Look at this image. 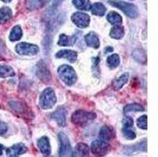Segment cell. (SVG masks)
<instances>
[{"label": "cell", "mask_w": 158, "mask_h": 157, "mask_svg": "<svg viewBox=\"0 0 158 157\" xmlns=\"http://www.w3.org/2000/svg\"><path fill=\"white\" fill-rule=\"evenodd\" d=\"M109 4L121 10L130 18H135L138 15L137 7L133 4L124 2V1H119V0H109Z\"/></svg>", "instance_id": "obj_1"}, {"label": "cell", "mask_w": 158, "mask_h": 157, "mask_svg": "<svg viewBox=\"0 0 158 157\" xmlns=\"http://www.w3.org/2000/svg\"><path fill=\"white\" fill-rule=\"evenodd\" d=\"M58 74L65 84L72 86L76 81V73L69 65H62L58 69Z\"/></svg>", "instance_id": "obj_2"}, {"label": "cell", "mask_w": 158, "mask_h": 157, "mask_svg": "<svg viewBox=\"0 0 158 157\" xmlns=\"http://www.w3.org/2000/svg\"><path fill=\"white\" fill-rule=\"evenodd\" d=\"M56 102V96L53 89L51 88L46 89L40 95V106L43 109H51Z\"/></svg>", "instance_id": "obj_3"}, {"label": "cell", "mask_w": 158, "mask_h": 157, "mask_svg": "<svg viewBox=\"0 0 158 157\" xmlns=\"http://www.w3.org/2000/svg\"><path fill=\"white\" fill-rule=\"evenodd\" d=\"M95 118V114L92 113H88L85 110H77L73 114L72 120L74 124L77 125H85Z\"/></svg>", "instance_id": "obj_4"}, {"label": "cell", "mask_w": 158, "mask_h": 157, "mask_svg": "<svg viewBox=\"0 0 158 157\" xmlns=\"http://www.w3.org/2000/svg\"><path fill=\"white\" fill-rule=\"evenodd\" d=\"M58 139H59V151L58 154L60 156H71L73 155L72 147L70 145L69 139L66 136V134L63 132H60L58 134Z\"/></svg>", "instance_id": "obj_5"}, {"label": "cell", "mask_w": 158, "mask_h": 157, "mask_svg": "<svg viewBox=\"0 0 158 157\" xmlns=\"http://www.w3.org/2000/svg\"><path fill=\"white\" fill-rule=\"evenodd\" d=\"M15 51L17 53L21 55H35L39 52V48L36 45L30 43H19L15 47Z\"/></svg>", "instance_id": "obj_6"}, {"label": "cell", "mask_w": 158, "mask_h": 157, "mask_svg": "<svg viewBox=\"0 0 158 157\" xmlns=\"http://www.w3.org/2000/svg\"><path fill=\"white\" fill-rule=\"evenodd\" d=\"M122 132L124 136L128 139H134L136 134H135L134 129H133V120L131 117H125L123 120V128Z\"/></svg>", "instance_id": "obj_7"}, {"label": "cell", "mask_w": 158, "mask_h": 157, "mask_svg": "<svg viewBox=\"0 0 158 157\" xmlns=\"http://www.w3.org/2000/svg\"><path fill=\"white\" fill-rule=\"evenodd\" d=\"M72 21L78 28L84 29V28H87L89 24V16L84 13L77 12L73 14Z\"/></svg>", "instance_id": "obj_8"}, {"label": "cell", "mask_w": 158, "mask_h": 157, "mask_svg": "<svg viewBox=\"0 0 158 157\" xmlns=\"http://www.w3.org/2000/svg\"><path fill=\"white\" fill-rule=\"evenodd\" d=\"M91 150L92 152L95 155L102 156L105 155L109 151V145L107 142L102 140H95L91 145Z\"/></svg>", "instance_id": "obj_9"}, {"label": "cell", "mask_w": 158, "mask_h": 157, "mask_svg": "<svg viewBox=\"0 0 158 157\" xmlns=\"http://www.w3.org/2000/svg\"><path fill=\"white\" fill-rule=\"evenodd\" d=\"M36 75L40 78V79L44 81H48L51 79V73L48 69V67L46 66L43 61H39V63L36 65V71H35Z\"/></svg>", "instance_id": "obj_10"}, {"label": "cell", "mask_w": 158, "mask_h": 157, "mask_svg": "<svg viewBox=\"0 0 158 157\" xmlns=\"http://www.w3.org/2000/svg\"><path fill=\"white\" fill-rule=\"evenodd\" d=\"M66 114L67 110L64 108H58L54 113H52L51 117L57 122V124L59 126H65L66 125Z\"/></svg>", "instance_id": "obj_11"}, {"label": "cell", "mask_w": 158, "mask_h": 157, "mask_svg": "<svg viewBox=\"0 0 158 157\" xmlns=\"http://www.w3.org/2000/svg\"><path fill=\"white\" fill-rule=\"evenodd\" d=\"M27 151V148L23 144H16L10 148L6 149V152L9 156H19Z\"/></svg>", "instance_id": "obj_12"}, {"label": "cell", "mask_w": 158, "mask_h": 157, "mask_svg": "<svg viewBox=\"0 0 158 157\" xmlns=\"http://www.w3.org/2000/svg\"><path fill=\"white\" fill-rule=\"evenodd\" d=\"M55 56L57 58H66L70 62L74 63L77 58V52L74 51H71V50H62L56 53Z\"/></svg>", "instance_id": "obj_13"}, {"label": "cell", "mask_w": 158, "mask_h": 157, "mask_svg": "<svg viewBox=\"0 0 158 157\" xmlns=\"http://www.w3.org/2000/svg\"><path fill=\"white\" fill-rule=\"evenodd\" d=\"M37 146L40 150V151L44 155H50L51 154V146H50V141L47 137H42L37 141Z\"/></svg>", "instance_id": "obj_14"}, {"label": "cell", "mask_w": 158, "mask_h": 157, "mask_svg": "<svg viewBox=\"0 0 158 157\" xmlns=\"http://www.w3.org/2000/svg\"><path fill=\"white\" fill-rule=\"evenodd\" d=\"M85 41L86 44L89 47H93L94 49H98L100 46V42L98 36L95 35L94 32H89L88 35L85 36Z\"/></svg>", "instance_id": "obj_15"}, {"label": "cell", "mask_w": 158, "mask_h": 157, "mask_svg": "<svg viewBox=\"0 0 158 157\" xmlns=\"http://www.w3.org/2000/svg\"><path fill=\"white\" fill-rule=\"evenodd\" d=\"M112 137H114V130H112L109 126H103L102 129L100 130V132H99V138H100V140L108 142Z\"/></svg>", "instance_id": "obj_16"}, {"label": "cell", "mask_w": 158, "mask_h": 157, "mask_svg": "<svg viewBox=\"0 0 158 157\" xmlns=\"http://www.w3.org/2000/svg\"><path fill=\"white\" fill-rule=\"evenodd\" d=\"M76 41V35L68 36L66 35H61L59 36L58 45L60 46H73Z\"/></svg>", "instance_id": "obj_17"}, {"label": "cell", "mask_w": 158, "mask_h": 157, "mask_svg": "<svg viewBox=\"0 0 158 157\" xmlns=\"http://www.w3.org/2000/svg\"><path fill=\"white\" fill-rule=\"evenodd\" d=\"M13 13L12 10L8 7H2L0 9V24H4L12 18Z\"/></svg>", "instance_id": "obj_18"}, {"label": "cell", "mask_w": 158, "mask_h": 157, "mask_svg": "<svg viewBox=\"0 0 158 157\" xmlns=\"http://www.w3.org/2000/svg\"><path fill=\"white\" fill-rule=\"evenodd\" d=\"M50 0H27V7L30 10L40 9L46 5Z\"/></svg>", "instance_id": "obj_19"}, {"label": "cell", "mask_w": 158, "mask_h": 157, "mask_svg": "<svg viewBox=\"0 0 158 157\" xmlns=\"http://www.w3.org/2000/svg\"><path fill=\"white\" fill-rule=\"evenodd\" d=\"M110 36L114 39H121L124 36V28L121 25H114L110 30Z\"/></svg>", "instance_id": "obj_20"}, {"label": "cell", "mask_w": 158, "mask_h": 157, "mask_svg": "<svg viewBox=\"0 0 158 157\" xmlns=\"http://www.w3.org/2000/svg\"><path fill=\"white\" fill-rule=\"evenodd\" d=\"M91 10L93 14L97 15V16H103L106 13V7L102 4V3H94L92 8Z\"/></svg>", "instance_id": "obj_21"}, {"label": "cell", "mask_w": 158, "mask_h": 157, "mask_svg": "<svg viewBox=\"0 0 158 157\" xmlns=\"http://www.w3.org/2000/svg\"><path fill=\"white\" fill-rule=\"evenodd\" d=\"M128 79H129V73L128 72H126V73H124V74H122L120 77H118L117 79H115L114 81V89H121L124 85H125L127 82H128Z\"/></svg>", "instance_id": "obj_22"}, {"label": "cell", "mask_w": 158, "mask_h": 157, "mask_svg": "<svg viewBox=\"0 0 158 157\" xmlns=\"http://www.w3.org/2000/svg\"><path fill=\"white\" fill-rule=\"evenodd\" d=\"M15 75V72L13 68L7 65H0V77L6 78V77H13Z\"/></svg>", "instance_id": "obj_23"}, {"label": "cell", "mask_w": 158, "mask_h": 157, "mask_svg": "<svg viewBox=\"0 0 158 157\" xmlns=\"http://www.w3.org/2000/svg\"><path fill=\"white\" fill-rule=\"evenodd\" d=\"M73 4L75 8L81 10H89L91 9V3L89 0H73Z\"/></svg>", "instance_id": "obj_24"}, {"label": "cell", "mask_w": 158, "mask_h": 157, "mask_svg": "<svg viewBox=\"0 0 158 157\" xmlns=\"http://www.w3.org/2000/svg\"><path fill=\"white\" fill-rule=\"evenodd\" d=\"M75 152L78 156H89V148L86 144L80 143L76 146V149H75Z\"/></svg>", "instance_id": "obj_25"}, {"label": "cell", "mask_w": 158, "mask_h": 157, "mask_svg": "<svg viewBox=\"0 0 158 157\" xmlns=\"http://www.w3.org/2000/svg\"><path fill=\"white\" fill-rule=\"evenodd\" d=\"M22 35H23V32H22L20 26H15L12 29V31L10 33V40L17 41L22 37Z\"/></svg>", "instance_id": "obj_26"}, {"label": "cell", "mask_w": 158, "mask_h": 157, "mask_svg": "<svg viewBox=\"0 0 158 157\" xmlns=\"http://www.w3.org/2000/svg\"><path fill=\"white\" fill-rule=\"evenodd\" d=\"M107 19L112 25H120L122 23V17L115 12H110L108 14Z\"/></svg>", "instance_id": "obj_27"}, {"label": "cell", "mask_w": 158, "mask_h": 157, "mask_svg": "<svg viewBox=\"0 0 158 157\" xmlns=\"http://www.w3.org/2000/svg\"><path fill=\"white\" fill-rule=\"evenodd\" d=\"M108 66L110 69H114L120 64V57L118 54H111L107 59Z\"/></svg>", "instance_id": "obj_28"}, {"label": "cell", "mask_w": 158, "mask_h": 157, "mask_svg": "<svg viewBox=\"0 0 158 157\" xmlns=\"http://www.w3.org/2000/svg\"><path fill=\"white\" fill-rule=\"evenodd\" d=\"M133 57L139 63H146L147 62V56L145 54V52L140 50V49H137L133 52Z\"/></svg>", "instance_id": "obj_29"}, {"label": "cell", "mask_w": 158, "mask_h": 157, "mask_svg": "<svg viewBox=\"0 0 158 157\" xmlns=\"http://www.w3.org/2000/svg\"><path fill=\"white\" fill-rule=\"evenodd\" d=\"M142 110H144V108L139 104H130L124 109L125 113H130V111H142Z\"/></svg>", "instance_id": "obj_30"}, {"label": "cell", "mask_w": 158, "mask_h": 157, "mask_svg": "<svg viewBox=\"0 0 158 157\" xmlns=\"http://www.w3.org/2000/svg\"><path fill=\"white\" fill-rule=\"evenodd\" d=\"M148 118H147L146 115L144 116H141L140 118L137 119V126L142 129V130H147L148 129V120H147Z\"/></svg>", "instance_id": "obj_31"}, {"label": "cell", "mask_w": 158, "mask_h": 157, "mask_svg": "<svg viewBox=\"0 0 158 157\" xmlns=\"http://www.w3.org/2000/svg\"><path fill=\"white\" fill-rule=\"evenodd\" d=\"M8 130V127L6 125V123L0 121V135H3Z\"/></svg>", "instance_id": "obj_32"}, {"label": "cell", "mask_w": 158, "mask_h": 157, "mask_svg": "<svg viewBox=\"0 0 158 157\" xmlns=\"http://www.w3.org/2000/svg\"><path fill=\"white\" fill-rule=\"evenodd\" d=\"M63 0H52V6L53 7H57L59 4L62 3Z\"/></svg>", "instance_id": "obj_33"}, {"label": "cell", "mask_w": 158, "mask_h": 157, "mask_svg": "<svg viewBox=\"0 0 158 157\" xmlns=\"http://www.w3.org/2000/svg\"><path fill=\"white\" fill-rule=\"evenodd\" d=\"M4 150H5V147H4L3 145L0 144V155H2V154H3V151H4Z\"/></svg>", "instance_id": "obj_34"}, {"label": "cell", "mask_w": 158, "mask_h": 157, "mask_svg": "<svg viewBox=\"0 0 158 157\" xmlns=\"http://www.w3.org/2000/svg\"><path fill=\"white\" fill-rule=\"evenodd\" d=\"M2 2H5V3H9V2H10L12 0H1Z\"/></svg>", "instance_id": "obj_35"}]
</instances>
